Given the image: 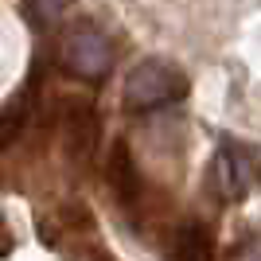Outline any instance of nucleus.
<instances>
[{"label":"nucleus","mask_w":261,"mask_h":261,"mask_svg":"<svg viewBox=\"0 0 261 261\" xmlns=\"http://www.w3.org/2000/svg\"><path fill=\"white\" fill-rule=\"evenodd\" d=\"M187 94V74L168 59H141L125 78V109L129 113H152V109L175 106Z\"/></svg>","instance_id":"nucleus-1"},{"label":"nucleus","mask_w":261,"mask_h":261,"mask_svg":"<svg viewBox=\"0 0 261 261\" xmlns=\"http://www.w3.org/2000/svg\"><path fill=\"white\" fill-rule=\"evenodd\" d=\"M215 179L222 199H246L253 187H261V152L242 141H222L215 156Z\"/></svg>","instance_id":"nucleus-2"},{"label":"nucleus","mask_w":261,"mask_h":261,"mask_svg":"<svg viewBox=\"0 0 261 261\" xmlns=\"http://www.w3.org/2000/svg\"><path fill=\"white\" fill-rule=\"evenodd\" d=\"M63 63L70 66L78 78L98 82V78H106L109 70H113V43H109L98 28L78 23L74 32L63 39Z\"/></svg>","instance_id":"nucleus-3"},{"label":"nucleus","mask_w":261,"mask_h":261,"mask_svg":"<svg viewBox=\"0 0 261 261\" xmlns=\"http://www.w3.org/2000/svg\"><path fill=\"white\" fill-rule=\"evenodd\" d=\"M98 137H101V117L98 109L90 106L86 98H70V106L63 109V152L86 168L94 160V148H98Z\"/></svg>","instance_id":"nucleus-4"},{"label":"nucleus","mask_w":261,"mask_h":261,"mask_svg":"<svg viewBox=\"0 0 261 261\" xmlns=\"http://www.w3.org/2000/svg\"><path fill=\"white\" fill-rule=\"evenodd\" d=\"M218 250H215V234H211L203 222H179L172 238V261H215Z\"/></svg>","instance_id":"nucleus-5"},{"label":"nucleus","mask_w":261,"mask_h":261,"mask_svg":"<svg viewBox=\"0 0 261 261\" xmlns=\"http://www.w3.org/2000/svg\"><path fill=\"white\" fill-rule=\"evenodd\" d=\"M109 187H113V195L121 203H137L141 199V172H137V160H133L129 144H117L113 152H109Z\"/></svg>","instance_id":"nucleus-6"},{"label":"nucleus","mask_w":261,"mask_h":261,"mask_svg":"<svg viewBox=\"0 0 261 261\" xmlns=\"http://www.w3.org/2000/svg\"><path fill=\"white\" fill-rule=\"evenodd\" d=\"M23 121H28V101H12L8 109H0V144H12L23 133Z\"/></svg>","instance_id":"nucleus-7"},{"label":"nucleus","mask_w":261,"mask_h":261,"mask_svg":"<svg viewBox=\"0 0 261 261\" xmlns=\"http://www.w3.org/2000/svg\"><path fill=\"white\" fill-rule=\"evenodd\" d=\"M4 253H12V234H8V226L0 222V257H4Z\"/></svg>","instance_id":"nucleus-8"},{"label":"nucleus","mask_w":261,"mask_h":261,"mask_svg":"<svg viewBox=\"0 0 261 261\" xmlns=\"http://www.w3.org/2000/svg\"><path fill=\"white\" fill-rule=\"evenodd\" d=\"M78 261H117V257H109L106 250H86V253H82Z\"/></svg>","instance_id":"nucleus-9"}]
</instances>
